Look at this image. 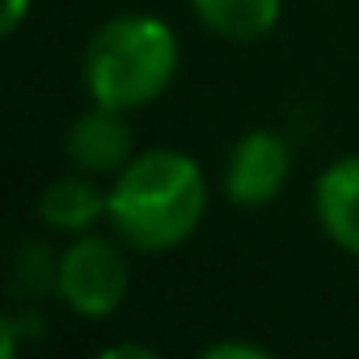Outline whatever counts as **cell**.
<instances>
[{
	"label": "cell",
	"instance_id": "1",
	"mask_svg": "<svg viewBox=\"0 0 359 359\" xmlns=\"http://www.w3.org/2000/svg\"><path fill=\"white\" fill-rule=\"evenodd\" d=\"M212 187L203 165L182 148H144L110 177L106 224L135 254H169L187 245L208 216Z\"/></svg>",
	"mask_w": 359,
	"mask_h": 359
},
{
	"label": "cell",
	"instance_id": "13",
	"mask_svg": "<svg viewBox=\"0 0 359 359\" xmlns=\"http://www.w3.org/2000/svg\"><path fill=\"white\" fill-rule=\"evenodd\" d=\"M30 13H34V0H5V22H0V30H5V34H18Z\"/></svg>",
	"mask_w": 359,
	"mask_h": 359
},
{
	"label": "cell",
	"instance_id": "5",
	"mask_svg": "<svg viewBox=\"0 0 359 359\" xmlns=\"http://www.w3.org/2000/svg\"><path fill=\"white\" fill-rule=\"evenodd\" d=\"M135 127L127 110H110L89 102L64 131V156L72 169L93 173L102 182H110L114 173H123L135 156Z\"/></svg>",
	"mask_w": 359,
	"mask_h": 359
},
{
	"label": "cell",
	"instance_id": "9",
	"mask_svg": "<svg viewBox=\"0 0 359 359\" xmlns=\"http://www.w3.org/2000/svg\"><path fill=\"white\" fill-rule=\"evenodd\" d=\"M55 262L60 250H47L43 241H26L13 258V296L26 304L39 296H55Z\"/></svg>",
	"mask_w": 359,
	"mask_h": 359
},
{
	"label": "cell",
	"instance_id": "4",
	"mask_svg": "<svg viewBox=\"0 0 359 359\" xmlns=\"http://www.w3.org/2000/svg\"><path fill=\"white\" fill-rule=\"evenodd\" d=\"M292 169H296L292 144L279 131H271V127H250L224 152L220 191H224V199L233 208L258 212V208H271L287 191Z\"/></svg>",
	"mask_w": 359,
	"mask_h": 359
},
{
	"label": "cell",
	"instance_id": "12",
	"mask_svg": "<svg viewBox=\"0 0 359 359\" xmlns=\"http://www.w3.org/2000/svg\"><path fill=\"white\" fill-rule=\"evenodd\" d=\"M97 355L102 359H156V346H148V342H110Z\"/></svg>",
	"mask_w": 359,
	"mask_h": 359
},
{
	"label": "cell",
	"instance_id": "6",
	"mask_svg": "<svg viewBox=\"0 0 359 359\" xmlns=\"http://www.w3.org/2000/svg\"><path fill=\"white\" fill-rule=\"evenodd\" d=\"M110 216V187H102V177L68 169L39 191V220L55 237H81L102 229Z\"/></svg>",
	"mask_w": 359,
	"mask_h": 359
},
{
	"label": "cell",
	"instance_id": "7",
	"mask_svg": "<svg viewBox=\"0 0 359 359\" xmlns=\"http://www.w3.org/2000/svg\"><path fill=\"white\" fill-rule=\"evenodd\" d=\"M313 220L334 250L359 258V152H346L317 173Z\"/></svg>",
	"mask_w": 359,
	"mask_h": 359
},
{
	"label": "cell",
	"instance_id": "11",
	"mask_svg": "<svg viewBox=\"0 0 359 359\" xmlns=\"http://www.w3.org/2000/svg\"><path fill=\"white\" fill-rule=\"evenodd\" d=\"M271 351L258 346V342H241V338H220V342H208L199 351V359H266Z\"/></svg>",
	"mask_w": 359,
	"mask_h": 359
},
{
	"label": "cell",
	"instance_id": "8",
	"mask_svg": "<svg viewBox=\"0 0 359 359\" xmlns=\"http://www.w3.org/2000/svg\"><path fill=\"white\" fill-rule=\"evenodd\" d=\"M187 9L224 43H262L283 22V0H187Z\"/></svg>",
	"mask_w": 359,
	"mask_h": 359
},
{
	"label": "cell",
	"instance_id": "3",
	"mask_svg": "<svg viewBox=\"0 0 359 359\" xmlns=\"http://www.w3.org/2000/svg\"><path fill=\"white\" fill-rule=\"evenodd\" d=\"M131 245L110 229L68 237L55 262V300L81 321L114 317L131 296Z\"/></svg>",
	"mask_w": 359,
	"mask_h": 359
},
{
	"label": "cell",
	"instance_id": "10",
	"mask_svg": "<svg viewBox=\"0 0 359 359\" xmlns=\"http://www.w3.org/2000/svg\"><path fill=\"white\" fill-rule=\"evenodd\" d=\"M26 338H43V317L34 313V304H26L0 321V359H13Z\"/></svg>",
	"mask_w": 359,
	"mask_h": 359
},
{
	"label": "cell",
	"instance_id": "2",
	"mask_svg": "<svg viewBox=\"0 0 359 359\" xmlns=\"http://www.w3.org/2000/svg\"><path fill=\"white\" fill-rule=\"evenodd\" d=\"M182 68L177 30L161 13H114L106 18L81 51V85L85 97L110 110H144L161 102Z\"/></svg>",
	"mask_w": 359,
	"mask_h": 359
}]
</instances>
